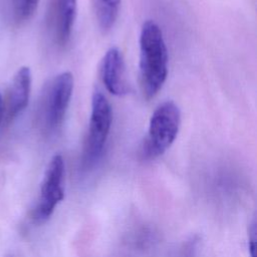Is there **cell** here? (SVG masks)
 <instances>
[{
    "mask_svg": "<svg viewBox=\"0 0 257 257\" xmlns=\"http://www.w3.org/2000/svg\"><path fill=\"white\" fill-rule=\"evenodd\" d=\"M76 9V0H49L46 23L48 32L56 45L65 46L70 40Z\"/></svg>",
    "mask_w": 257,
    "mask_h": 257,
    "instance_id": "6",
    "label": "cell"
},
{
    "mask_svg": "<svg viewBox=\"0 0 257 257\" xmlns=\"http://www.w3.org/2000/svg\"><path fill=\"white\" fill-rule=\"evenodd\" d=\"M3 116H4V103H3V98H2V95L0 93V123L3 119Z\"/></svg>",
    "mask_w": 257,
    "mask_h": 257,
    "instance_id": "12",
    "label": "cell"
},
{
    "mask_svg": "<svg viewBox=\"0 0 257 257\" xmlns=\"http://www.w3.org/2000/svg\"><path fill=\"white\" fill-rule=\"evenodd\" d=\"M181 125V110L173 100L160 103L153 111L148 134L143 142L142 156L156 159L162 156L175 142Z\"/></svg>",
    "mask_w": 257,
    "mask_h": 257,
    "instance_id": "3",
    "label": "cell"
},
{
    "mask_svg": "<svg viewBox=\"0 0 257 257\" xmlns=\"http://www.w3.org/2000/svg\"><path fill=\"white\" fill-rule=\"evenodd\" d=\"M140 82L144 96L154 97L168 76V48L163 31L154 20L143 23L140 33Z\"/></svg>",
    "mask_w": 257,
    "mask_h": 257,
    "instance_id": "1",
    "label": "cell"
},
{
    "mask_svg": "<svg viewBox=\"0 0 257 257\" xmlns=\"http://www.w3.org/2000/svg\"><path fill=\"white\" fill-rule=\"evenodd\" d=\"M74 79L69 71L53 76L44 86L37 107V123L46 135L61 127L73 92Z\"/></svg>",
    "mask_w": 257,
    "mask_h": 257,
    "instance_id": "2",
    "label": "cell"
},
{
    "mask_svg": "<svg viewBox=\"0 0 257 257\" xmlns=\"http://www.w3.org/2000/svg\"><path fill=\"white\" fill-rule=\"evenodd\" d=\"M31 90V71L27 66L20 67L7 90L4 103V116L7 122L12 121L27 106Z\"/></svg>",
    "mask_w": 257,
    "mask_h": 257,
    "instance_id": "8",
    "label": "cell"
},
{
    "mask_svg": "<svg viewBox=\"0 0 257 257\" xmlns=\"http://www.w3.org/2000/svg\"><path fill=\"white\" fill-rule=\"evenodd\" d=\"M120 0H96V14L101 30L108 31L118 16Z\"/></svg>",
    "mask_w": 257,
    "mask_h": 257,
    "instance_id": "9",
    "label": "cell"
},
{
    "mask_svg": "<svg viewBox=\"0 0 257 257\" xmlns=\"http://www.w3.org/2000/svg\"><path fill=\"white\" fill-rule=\"evenodd\" d=\"M39 0H10L11 12L16 22L29 20L35 13Z\"/></svg>",
    "mask_w": 257,
    "mask_h": 257,
    "instance_id": "10",
    "label": "cell"
},
{
    "mask_svg": "<svg viewBox=\"0 0 257 257\" xmlns=\"http://www.w3.org/2000/svg\"><path fill=\"white\" fill-rule=\"evenodd\" d=\"M112 123V108L107 98L95 91L91 97L88 128L84 139L82 160L85 166H92L101 157Z\"/></svg>",
    "mask_w": 257,
    "mask_h": 257,
    "instance_id": "4",
    "label": "cell"
},
{
    "mask_svg": "<svg viewBox=\"0 0 257 257\" xmlns=\"http://www.w3.org/2000/svg\"><path fill=\"white\" fill-rule=\"evenodd\" d=\"M100 77L109 93L116 96L128 93L130 85L126 80L125 65L117 47H110L105 51L100 64Z\"/></svg>",
    "mask_w": 257,
    "mask_h": 257,
    "instance_id": "7",
    "label": "cell"
},
{
    "mask_svg": "<svg viewBox=\"0 0 257 257\" xmlns=\"http://www.w3.org/2000/svg\"><path fill=\"white\" fill-rule=\"evenodd\" d=\"M10 257H11V256H10Z\"/></svg>",
    "mask_w": 257,
    "mask_h": 257,
    "instance_id": "13",
    "label": "cell"
},
{
    "mask_svg": "<svg viewBox=\"0 0 257 257\" xmlns=\"http://www.w3.org/2000/svg\"><path fill=\"white\" fill-rule=\"evenodd\" d=\"M64 178V161L61 155L51 158L40 186L39 199L32 210V220L35 223H43L49 219L55 207L63 200L62 187Z\"/></svg>",
    "mask_w": 257,
    "mask_h": 257,
    "instance_id": "5",
    "label": "cell"
},
{
    "mask_svg": "<svg viewBox=\"0 0 257 257\" xmlns=\"http://www.w3.org/2000/svg\"><path fill=\"white\" fill-rule=\"evenodd\" d=\"M256 244H257V227H256V219L253 218L252 223L249 228V255L250 257H256Z\"/></svg>",
    "mask_w": 257,
    "mask_h": 257,
    "instance_id": "11",
    "label": "cell"
}]
</instances>
